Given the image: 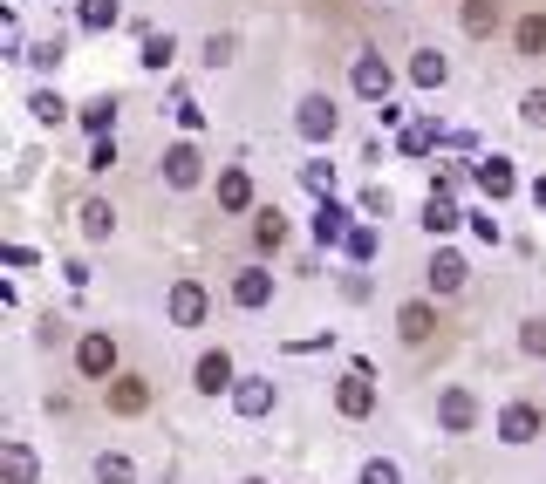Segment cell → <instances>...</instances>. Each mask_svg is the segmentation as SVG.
<instances>
[{"mask_svg": "<svg viewBox=\"0 0 546 484\" xmlns=\"http://www.w3.org/2000/svg\"><path fill=\"white\" fill-rule=\"evenodd\" d=\"M233 307H246V314L273 307V273H267V266H239V273H233Z\"/></svg>", "mask_w": 546, "mask_h": 484, "instance_id": "10", "label": "cell"}, {"mask_svg": "<svg viewBox=\"0 0 546 484\" xmlns=\"http://www.w3.org/2000/svg\"><path fill=\"white\" fill-rule=\"evenodd\" d=\"M424 280H430V294H458V287L471 280L465 253H451V246H437V253H430V266H424Z\"/></svg>", "mask_w": 546, "mask_h": 484, "instance_id": "11", "label": "cell"}, {"mask_svg": "<svg viewBox=\"0 0 546 484\" xmlns=\"http://www.w3.org/2000/svg\"><path fill=\"white\" fill-rule=\"evenodd\" d=\"M198 178H205V157H198L192 144H171V150H164V185H171V191H192Z\"/></svg>", "mask_w": 546, "mask_h": 484, "instance_id": "12", "label": "cell"}, {"mask_svg": "<svg viewBox=\"0 0 546 484\" xmlns=\"http://www.w3.org/2000/svg\"><path fill=\"white\" fill-rule=\"evenodd\" d=\"M76 116H82V130H89V137H110V130H117V96H89Z\"/></svg>", "mask_w": 546, "mask_h": 484, "instance_id": "23", "label": "cell"}, {"mask_svg": "<svg viewBox=\"0 0 546 484\" xmlns=\"http://www.w3.org/2000/svg\"><path fill=\"white\" fill-rule=\"evenodd\" d=\"M233 410L246 416V423L273 416V375H239V382H233Z\"/></svg>", "mask_w": 546, "mask_h": 484, "instance_id": "9", "label": "cell"}, {"mask_svg": "<svg viewBox=\"0 0 546 484\" xmlns=\"http://www.w3.org/2000/svg\"><path fill=\"white\" fill-rule=\"evenodd\" d=\"M76 219H82V239H89V246H103V239L117 232V212H110V198H89Z\"/></svg>", "mask_w": 546, "mask_h": 484, "instance_id": "22", "label": "cell"}, {"mask_svg": "<svg viewBox=\"0 0 546 484\" xmlns=\"http://www.w3.org/2000/svg\"><path fill=\"white\" fill-rule=\"evenodd\" d=\"M396 335L410 341V348L430 341V335H437V307H430V300H403V307H396Z\"/></svg>", "mask_w": 546, "mask_h": 484, "instance_id": "13", "label": "cell"}, {"mask_svg": "<svg viewBox=\"0 0 546 484\" xmlns=\"http://www.w3.org/2000/svg\"><path fill=\"white\" fill-rule=\"evenodd\" d=\"M349 82H355V96H369V103H390V89H396V69L383 62V55H355V69H349Z\"/></svg>", "mask_w": 546, "mask_h": 484, "instance_id": "2", "label": "cell"}, {"mask_svg": "<svg viewBox=\"0 0 546 484\" xmlns=\"http://www.w3.org/2000/svg\"><path fill=\"white\" fill-rule=\"evenodd\" d=\"M519 348H526V355H546V321H526V328H519Z\"/></svg>", "mask_w": 546, "mask_h": 484, "instance_id": "41", "label": "cell"}, {"mask_svg": "<svg viewBox=\"0 0 546 484\" xmlns=\"http://www.w3.org/2000/svg\"><path fill=\"white\" fill-rule=\"evenodd\" d=\"M76 21L89 28V35H110V28L123 21V7H117V0H82V7H76Z\"/></svg>", "mask_w": 546, "mask_h": 484, "instance_id": "26", "label": "cell"}, {"mask_svg": "<svg viewBox=\"0 0 546 484\" xmlns=\"http://www.w3.org/2000/svg\"><path fill=\"white\" fill-rule=\"evenodd\" d=\"M233 62V35H205V69H226Z\"/></svg>", "mask_w": 546, "mask_h": 484, "instance_id": "36", "label": "cell"}, {"mask_svg": "<svg viewBox=\"0 0 546 484\" xmlns=\"http://www.w3.org/2000/svg\"><path fill=\"white\" fill-rule=\"evenodd\" d=\"M335 410L349 416V423H362V416L376 410V375H369V362H355V369L335 382Z\"/></svg>", "mask_w": 546, "mask_h": 484, "instance_id": "1", "label": "cell"}, {"mask_svg": "<svg viewBox=\"0 0 546 484\" xmlns=\"http://www.w3.org/2000/svg\"><path fill=\"white\" fill-rule=\"evenodd\" d=\"M458 21H465L471 41H485L492 28H499V0H465V7H458Z\"/></svg>", "mask_w": 546, "mask_h": 484, "instance_id": "24", "label": "cell"}, {"mask_svg": "<svg viewBox=\"0 0 546 484\" xmlns=\"http://www.w3.org/2000/svg\"><path fill=\"white\" fill-rule=\"evenodd\" d=\"M362 212H369V219H390V212H396L390 185H369V191H362Z\"/></svg>", "mask_w": 546, "mask_h": 484, "instance_id": "34", "label": "cell"}, {"mask_svg": "<svg viewBox=\"0 0 546 484\" xmlns=\"http://www.w3.org/2000/svg\"><path fill=\"white\" fill-rule=\"evenodd\" d=\"M62 55H69V41H62V35H55V41H35V48H28V62H35L41 75H55V69H62Z\"/></svg>", "mask_w": 546, "mask_h": 484, "instance_id": "31", "label": "cell"}, {"mask_svg": "<svg viewBox=\"0 0 546 484\" xmlns=\"http://www.w3.org/2000/svg\"><path fill=\"white\" fill-rule=\"evenodd\" d=\"M471 185L485 191L492 205H506L512 191H519V171H512V157H499V150H492V157H478V164H471Z\"/></svg>", "mask_w": 546, "mask_h": 484, "instance_id": "3", "label": "cell"}, {"mask_svg": "<svg viewBox=\"0 0 546 484\" xmlns=\"http://www.w3.org/2000/svg\"><path fill=\"white\" fill-rule=\"evenodd\" d=\"M110 164H117V137H96L89 144V171H110Z\"/></svg>", "mask_w": 546, "mask_h": 484, "instance_id": "39", "label": "cell"}, {"mask_svg": "<svg viewBox=\"0 0 546 484\" xmlns=\"http://www.w3.org/2000/svg\"><path fill=\"white\" fill-rule=\"evenodd\" d=\"M171 55H178V41H171V35H144V48H137L144 69H171Z\"/></svg>", "mask_w": 546, "mask_h": 484, "instance_id": "29", "label": "cell"}, {"mask_svg": "<svg viewBox=\"0 0 546 484\" xmlns=\"http://www.w3.org/2000/svg\"><path fill=\"white\" fill-rule=\"evenodd\" d=\"M192 382H198V396H233V382H239L233 355H226V348H205L198 369H192Z\"/></svg>", "mask_w": 546, "mask_h": 484, "instance_id": "7", "label": "cell"}, {"mask_svg": "<svg viewBox=\"0 0 546 484\" xmlns=\"http://www.w3.org/2000/svg\"><path fill=\"white\" fill-rule=\"evenodd\" d=\"M342 253H349L355 266H369V260H376V253H383V232H376V219H362V225H355L349 239H342Z\"/></svg>", "mask_w": 546, "mask_h": 484, "instance_id": "25", "label": "cell"}, {"mask_svg": "<svg viewBox=\"0 0 546 484\" xmlns=\"http://www.w3.org/2000/svg\"><path fill=\"white\" fill-rule=\"evenodd\" d=\"M76 369L89 375V382H103V375H117V335H103V328H89V335L76 341Z\"/></svg>", "mask_w": 546, "mask_h": 484, "instance_id": "6", "label": "cell"}, {"mask_svg": "<svg viewBox=\"0 0 546 484\" xmlns=\"http://www.w3.org/2000/svg\"><path fill=\"white\" fill-rule=\"evenodd\" d=\"M437 144H451V137H444L430 116H417V123H403V130H396V150H403V157H430Z\"/></svg>", "mask_w": 546, "mask_h": 484, "instance_id": "18", "label": "cell"}, {"mask_svg": "<svg viewBox=\"0 0 546 484\" xmlns=\"http://www.w3.org/2000/svg\"><path fill=\"white\" fill-rule=\"evenodd\" d=\"M301 185H308L314 198H335V164H321V157H314V164H301Z\"/></svg>", "mask_w": 546, "mask_h": 484, "instance_id": "32", "label": "cell"}, {"mask_svg": "<svg viewBox=\"0 0 546 484\" xmlns=\"http://www.w3.org/2000/svg\"><path fill=\"white\" fill-rule=\"evenodd\" d=\"M219 212H253V178H246L239 164L219 171Z\"/></svg>", "mask_w": 546, "mask_h": 484, "instance_id": "20", "label": "cell"}, {"mask_svg": "<svg viewBox=\"0 0 546 484\" xmlns=\"http://www.w3.org/2000/svg\"><path fill=\"white\" fill-rule=\"evenodd\" d=\"M540 437V410L533 403H506L499 410V444H533Z\"/></svg>", "mask_w": 546, "mask_h": 484, "instance_id": "14", "label": "cell"}, {"mask_svg": "<svg viewBox=\"0 0 546 484\" xmlns=\"http://www.w3.org/2000/svg\"><path fill=\"white\" fill-rule=\"evenodd\" d=\"M110 410L117 416H144L151 410V382H144V375H117V382H110Z\"/></svg>", "mask_w": 546, "mask_h": 484, "instance_id": "16", "label": "cell"}, {"mask_svg": "<svg viewBox=\"0 0 546 484\" xmlns=\"http://www.w3.org/2000/svg\"><path fill=\"white\" fill-rule=\"evenodd\" d=\"M253 239H260V246H280V239H287V219H280V212H260V225H253Z\"/></svg>", "mask_w": 546, "mask_h": 484, "instance_id": "33", "label": "cell"}, {"mask_svg": "<svg viewBox=\"0 0 546 484\" xmlns=\"http://www.w3.org/2000/svg\"><path fill=\"white\" fill-rule=\"evenodd\" d=\"M362 484H403V471H396L390 457H369V464H362Z\"/></svg>", "mask_w": 546, "mask_h": 484, "instance_id": "35", "label": "cell"}, {"mask_svg": "<svg viewBox=\"0 0 546 484\" xmlns=\"http://www.w3.org/2000/svg\"><path fill=\"white\" fill-rule=\"evenodd\" d=\"M171 116H178V123H185V130H205V110H198L192 96H178V103H171Z\"/></svg>", "mask_w": 546, "mask_h": 484, "instance_id": "40", "label": "cell"}, {"mask_svg": "<svg viewBox=\"0 0 546 484\" xmlns=\"http://www.w3.org/2000/svg\"><path fill=\"white\" fill-rule=\"evenodd\" d=\"M471 423H478V396H471L465 382H451V389L437 396V430H444V437H465Z\"/></svg>", "mask_w": 546, "mask_h": 484, "instance_id": "4", "label": "cell"}, {"mask_svg": "<svg viewBox=\"0 0 546 484\" xmlns=\"http://www.w3.org/2000/svg\"><path fill=\"white\" fill-rule=\"evenodd\" d=\"M458 225H465V212H458L444 191H430V198H424V232H430V239H451Z\"/></svg>", "mask_w": 546, "mask_h": 484, "instance_id": "19", "label": "cell"}, {"mask_svg": "<svg viewBox=\"0 0 546 484\" xmlns=\"http://www.w3.org/2000/svg\"><path fill=\"white\" fill-rule=\"evenodd\" d=\"M519 116H526L533 130H546V89H526V103H519Z\"/></svg>", "mask_w": 546, "mask_h": 484, "instance_id": "38", "label": "cell"}, {"mask_svg": "<svg viewBox=\"0 0 546 484\" xmlns=\"http://www.w3.org/2000/svg\"><path fill=\"white\" fill-rule=\"evenodd\" d=\"M512 41H519L526 62H540V55H546V14H526V21L512 28Z\"/></svg>", "mask_w": 546, "mask_h": 484, "instance_id": "27", "label": "cell"}, {"mask_svg": "<svg viewBox=\"0 0 546 484\" xmlns=\"http://www.w3.org/2000/svg\"><path fill=\"white\" fill-rule=\"evenodd\" d=\"M96 484H137V464H130L123 450H103V457H96Z\"/></svg>", "mask_w": 546, "mask_h": 484, "instance_id": "28", "label": "cell"}, {"mask_svg": "<svg viewBox=\"0 0 546 484\" xmlns=\"http://www.w3.org/2000/svg\"><path fill=\"white\" fill-rule=\"evenodd\" d=\"M410 82H417V89H444V82H451V62H444L437 48H417V55H410Z\"/></svg>", "mask_w": 546, "mask_h": 484, "instance_id": "21", "label": "cell"}, {"mask_svg": "<svg viewBox=\"0 0 546 484\" xmlns=\"http://www.w3.org/2000/svg\"><path fill=\"white\" fill-rule=\"evenodd\" d=\"M205 307H212V300H205V287H198V280H178V287L164 294V314H171V328H198V321H205Z\"/></svg>", "mask_w": 546, "mask_h": 484, "instance_id": "8", "label": "cell"}, {"mask_svg": "<svg viewBox=\"0 0 546 484\" xmlns=\"http://www.w3.org/2000/svg\"><path fill=\"white\" fill-rule=\"evenodd\" d=\"M246 484H267V478H246Z\"/></svg>", "mask_w": 546, "mask_h": 484, "instance_id": "43", "label": "cell"}, {"mask_svg": "<svg viewBox=\"0 0 546 484\" xmlns=\"http://www.w3.org/2000/svg\"><path fill=\"white\" fill-rule=\"evenodd\" d=\"M35 450L21 444V437H7V444H0V484H35Z\"/></svg>", "mask_w": 546, "mask_h": 484, "instance_id": "17", "label": "cell"}, {"mask_svg": "<svg viewBox=\"0 0 546 484\" xmlns=\"http://www.w3.org/2000/svg\"><path fill=\"white\" fill-rule=\"evenodd\" d=\"M294 130H301L308 144H335V130H342L335 96H308V103H301V116H294Z\"/></svg>", "mask_w": 546, "mask_h": 484, "instance_id": "5", "label": "cell"}, {"mask_svg": "<svg viewBox=\"0 0 546 484\" xmlns=\"http://www.w3.org/2000/svg\"><path fill=\"white\" fill-rule=\"evenodd\" d=\"M355 225H349V205H335V198H321L314 205V246H342Z\"/></svg>", "mask_w": 546, "mask_h": 484, "instance_id": "15", "label": "cell"}, {"mask_svg": "<svg viewBox=\"0 0 546 484\" xmlns=\"http://www.w3.org/2000/svg\"><path fill=\"white\" fill-rule=\"evenodd\" d=\"M533 205H540V212H546V178H540V185H533Z\"/></svg>", "mask_w": 546, "mask_h": 484, "instance_id": "42", "label": "cell"}, {"mask_svg": "<svg viewBox=\"0 0 546 484\" xmlns=\"http://www.w3.org/2000/svg\"><path fill=\"white\" fill-rule=\"evenodd\" d=\"M471 219V232H478V239H485V246H499V239H506V232H499V219H492V212H485V205H478V212H465Z\"/></svg>", "mask_w": 546, "mask_h": 484, "instance_id": "37", "label": "cell"}, {"mask_svg": "<svg viewBox=\"0 0 546 484\" xmlns=\"http://www.w3.org/2000/svg\"><path fill=\"white\" fill-rule=\"evenodd\" d=\"M28 110H35V123H62L69 103H62V89H35V96H28Z\"/></svg>", "mask_w": 546, "mask_h": 484, "instance_id": "30", "label": "cell"}]
</instances>
